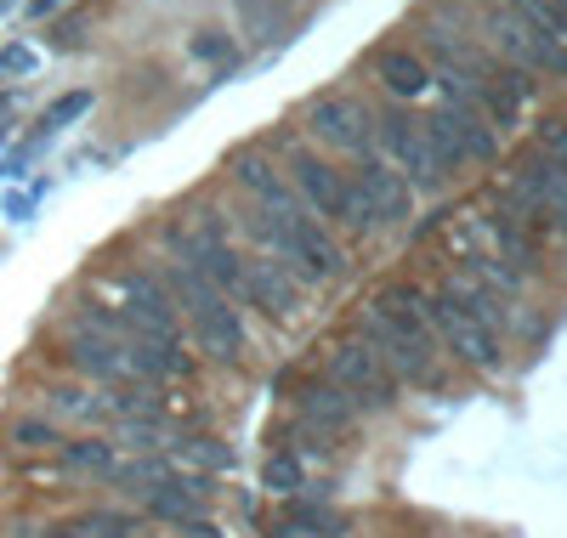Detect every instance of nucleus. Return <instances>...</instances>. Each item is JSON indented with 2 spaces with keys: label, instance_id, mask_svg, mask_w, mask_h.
I'll use <instances>...</instances> for the list:
<instances>
[{
  "label": "nucleus",
  "instance_id": "nucleus-1",
  "mask_svg": "<svg viewBox=\"0 0 567 538\" xmlns=\"http://www.w3.org/2000/svg\"><path fill=\"white\" fill-rule=\"evenodd\" d=\"M420 289L398 283L386 289L381 301H374L369 323H363V346H374V358H381L386 369L432 385L437 380V346H432V329H425V312H420Z\"/></svg>",
  "mask_w": 567,
  "mask_h": 538
},
{
  "label": "nucleus",
  "instance_id": "nucleus-2",
  "mask_svg": "<svg viewBox=\"0 0 567 538\" xmlns=\"http://www.w3.org/2000/svg\"><path fill=\"white\" fill-rule=\"evenodd\" d=\"M420 312H425V329H437L443 346H449L460 363H471V369H499V340H494V329L460 301L454 283H443L437 296H425Z\"/></svg>",
  "mask_w": 567,
  "mask_h": 538
},
{
  "label": "nucleus",
  "instance_id": "nucleus-3",
  "mask_svg": "<svg viewBox=\"0 0 567 538\" xmlns=\"http://www.w3.org/2000/svg\"><path fill=\"white\" fill-rule=\"evenodd\" d=\"M420 125H425V142H432L437 170H460L465 159H494V148H499L494 125L477 108H465V103H449L437 114H425Z\"/></svg>",
  "mask_w": 567,
  "mask_h": 538
},
{
  "label": "nucleus",
  "instance_id": "nucleus-4",
  "mask_svg": "<svg viewBox=\"0 0 567 538\" xmlns=\"http://www.w3.org/2000/svg\"><path fill=\"white\" fill-rule=\"evenodd\" d=\"M488 34H494V45L511 58V69H545V74H567V45L561 40H550L545 29H534L523 12H494L488 18Z\"/></svg>",
  "mask_w": 567,
  "mask_h": 538
},
{
  "label": "nucleus",
  "instance_id": "nucleus-5",
  "mask_svg": "<svg viewBox=\"0 0 567 538\" xmlns=\"http://www.w3.org/2000/svg\"><path fill=\"white\" fill-rule=\"evenodd\" d=\"M329 385H341L352 403H369V408H386V403L398 397L392 369L374 358V346H363V340H347V346H336V358H329Z\"/></svg>",
  "mask_w": 567,
  "mask_h": 538
},
{
  "label": "nucleus",
  "instance_id": "nucleus-6",
  "mask_svg": "<svg viewBox=\"0 0 567 538\" xmlns=\"http://www.w3.org/2000/svg\"><path fill=\"white\" fill-rule=\"evenodd\" d=\"M125 329L142 334V340H165V346H176V301L171 289L154 278V272H125Z\"/></svg>",
  "mask_w": 567,
  "mask_h": 538
},
{
  "label": "nucleus",
  "instance_id": "nucleus-7",
  "mask_svg": "<svg viewBox=\"0 0 567 538\" xmlns=\"http://www.w3.org/2000/svg\"><path fill=\"white\" fill-rule=\"evenodd\" d=\"M374 136H381L386 154L409 170L403 182H414V187H437V182H443V170H437V159H432V142H425V125H420L409 108H386L381 120H374Z\"/></svg>",
  "mask_w": 567,
  "mask_h": 538
},
{
  "label": "nucleus",
  "instance_id": "nucleus-8",
  "mask_svg": "<svg viewBox=\"0 0 567 538\" xmlns=\"http://www.w3.org/2000/svg\"><path fill=\"white\" fill-rule=\"evenodd\" d=\"M312 136H318V142H329V148H341V154L369 159L374 114L358 103V96H323V103L312 108Z\"/></svg>",
  "mask_w": 567,
  "mask_h": 538
},
{
  "label": "nucleus",
  "instance_id": "nucleus-9",
  "mask_svg": "<svg viewBox=\"0 0 567 538\" xmlns=\"http://www.w3.org/2000/svg\"><path fill=\"white\" fill-rule=\"evenodd\" d=\"M352 193L363 199L369 221H409V210H414L409 182H403L398 170H386V165H374V159H363V170H358Z\"/></svg>",
  "mask_w": 567,
  "mask_h": 538
},
{
  "label": "nucleus",
  "instance_id": "nucleus-10",
  "mask_svg": "<svg viewBox=\"0 0 567 538\" xmlns=\"http://www.w3.org/2000/svg\"><path fill=\"white\" fill-rule=\"evenodd\" d=\"M290 182L301 187V199L318 210V216H347V182L341 170H329L318 154H290Z\"/></svg>",
  "mask_w": 567,
  "mask_h": 538
},
{
  "label": "nucleus",
  "instance_id": "nucleus-11",
  "mask_svg": "<svg viewBox=\"0 0 567 538\" xmlns=\"http://www.w3.org/2000/svg\"><path fill=\"white\" fill-rule=\"evenodd\" d=\"M239 301L261 307L267 318H290V312H296V272L278 267V261H245Z\"/></svg>",
  "mask_w": 567,
  "mask_h": 538
},
{
  "label": "nucleus",
  "instance_id": "nucleus-12",
  "mask_svg": "<svg viewBox=\"0 0 567 538\" xmlns=\"http://www.w3.org/2000/svg\"><path fill=\"white\" fill-rule=\"evenodd\" d=\"M194 340H199V352L216 358V363H239L245 358V323H239V312H233L227 301L194 312Z\"/></svg>",
  "mask_w": 567,
  "mask_h": 538
},
{
  "label": "nucleus",
  "instance_id": "nucleus-13",
  "mask_svg": "<svg viewBox=\"0 0 567 538\" xmlns=\"http://www.w3.org/2000/svg\"><path fill=\"white\" fill-rule=\"evenodd\" d=\"M210 494H216V487H210L205 476H165L142 505H148L154 516H165V521H182V527H187V521H199V516H205Z\"/></svg>",
  "mask_w": 567,
  "mask_h": 538
},
{
  "label": "nucleus",
  "instance_id": "nucleus-14",
  "mask_svg": "<svg viewBox=\"0 0 567 538\" xmlns=\"http://www.w3.org/2000/svg\"><path fill=\"white\" fill-rule=\"evenodd\" d=\"M233 182L250 187V193H256V199H261L272 216H290V210H301V205H296V193L284 187V176L272 170V159H261L256 148H239V154H233Z\"/></svg>",
  "mask_w": 567,
  "mask_h": 538
},
{
  "label": "nucleus",
  "instance_id": "nucleus-15",
  "mask_svg": "<svg viewBox=\"0 0 567 538\" xmlns=\"http://www.w3.org/2000/svg\"><path fill=\"white\" fill-rule=\"evenodd\" d=\"M301 414H307V425H312L318 436H336V431H347V425L358 420V403L347 397L341 385L312 380V385L301 391Z\"/></svg>",
  "mask_w": 567,
  "mask_h": 538
},
{
  "label": "nucleus",
  "instance_id": "nucleus-16",
  "mask_svg": "<svg viewBox=\"0 0 567 538\" xmlns=\"http://www.w3.org/2000/svg\"><path fill=\"white\" fill-rule=\"evenodd\" d=\"M120 352H125V369H131L136 380H182V374H187V358H182L176 346H165V340L125 334Z\"/></svg>",
  "mask_w": 567,
  "mask_h": 538
},
{
  "label": "nucleus",
  "instance_id": "nucleus-17",
  "mask_svg": "<svg viewBox=\"0 0 567 538\" xmlns=\"http://www.w3.org/2000/svg\"><path fill=\"white\" fill-rule=\"evenodd\" d=\"M69 363L91 380H125V352H120V340H103V334H74L69 340Z\"/></svg>",
  "mask_w": 567,
  "mask_h": 538
},
{
  "label": "nucleus",
  "instance_id": "nucleus-18",
  "mask_svg": "<svg viewBox=\"0 0 567 538\" xmlns=\"http://www.w3.org/2000/svg\"><path fill=\"white\" fill-rule=\"evenodd\" d=\"M374 74H381V85H386L392 96H420L425 85H432L420 52H381V58H374Z\"/></svg>",
  "mask_w": 567,
  "mask_h": 538
},
{
  "label": "nucleus",
  "instance_id": "nucleus-19",
  "mask_svg": "<svg viewBox=\"0 0 567 538\" xmlns=\"http://www.w3.org/2000/svg\"><path fill=\"white\" fill-rule=\"evenodd\" d=\"M488 227H494V238H499V256L511 261V272H528V267H534V232H528V221H516L511 210H494Z\"/></svg>",
  "mask_w": 567,
  "mask_h": 538
},
{
  "label": "nucleus",
  "instance_id": "nucleus-20",
  "mask_svg": "<svg viewBox=\"0 0 567 538\" xmlns=\"http://www.w3.org/2000/svg\"><path fill=\"white\" fill-rule=\"evenodd\" d=\"M63 465L74 476H114L120 470L114 443H103V436H74V443H63Z\"/></svg>",
  "mask_w": 567,
  "mask_h": 538
},
{
  "label": "nucleus",
  "instance_id": "nucleus-21",
  "mask_svg": "<svg viewBox=\"0 0 567 538\" xmlns=\"http://www.w3.org/2000/svg\"><path fill=\"white\" fill-rule=\"evenodd\" d=\"M347 521L336 510H323V505H307V499H290V510H284L278 532H301V538H336Z\"/></svg>",
  "mask_w": 567,
  "mask_h": 538
},
{
  "label": "nucleus",
  "instance_id": "nucleus-22",
  "mask_svg": "<svg viewBox=\"0 0 567 538\" xmlns=\"http://www.w3.org/2000/svg\"><path fill=\"white\" fill-rule=\"evenodd\" d=\"M261 482H267V494H278V499H301V487H307V465H301V454H290V448L267 454Z\"/></svg>",
  "mask_w": 567,
  "mask_h": 538
},
{
  "label": "nucleus",
  "instance_id": "nucleus-23",
  "mask_svg": "<svg viewBox=\"0 0 567 538\" xmlns=\"http://www.w3.org/2000/svg\"><path fill=\"white\" fill-rule=\"evenodd\" d=\"M12 448H23V454L58 448V425L45 420V414H23V420H12Z\"/></svg>",
  "mask_w": 567,
  "mask_h": 538
},
{
  "label": "nucleus",
  "instance_id": "nucleus-24",
  "mask_svg": "<svg viewBox=\"0 0 567 538\" xmlns=\"http://www.w3.org/2000/svg\"><path fill=\"white\" fill-rule=\"evenodd\" d=\"M182 459H194L199 470H233V448L216 443V436H182Z\"/></svg>",
  "mask_w": 567,
  "mask_h": 538
},
{
  "label": "nucleus",
  "instance_id": "nucleus-25",
  "mask_svg": "<svg viewBox=\"0 0 567 538\" xmlns=\"http://www.w3.org/2000/svg\"><path fill=\"white\" fill-rule=\"evenodd\" d=\"M165 476H171V465H165V459H154V454H148V459H136V465H120V470H114V482H125L131 494H142V499H148Z\"/></svg>",
  "mask_w": 567,
  "mask_h": 538
},
{
  "label": "nucleus",
  "instance_id": "nucleus-26",
  "mask_svg": "<svg viewBox=\"0 0 567 538\" xmlns=\"http://www.w3.org/2000/svg\"><path fill=\"white\" fill-rule=\"evenodd\" d=\"M74 532H85V538H131L136 521H131L125 510H85V516L74 521Z\"/></svg>",
  "mask_w": 567,
  "mask_h": 538
},
{
  "label": "nucleus",
  "instance_id": "nucleus-27",
  "mask_svg": "<svg viewBox=\"0 0 567 538\" xmlns=\"http://www.w3.org/2000/svg\"><path fill=\"white\" fill-rule=\"evenodd\" d=\"M194 58H199V63H227V69H233V45H227L221 29H199V34H194Z\"/></svg>",
  "mask_w": 567,
  "mask_h": 538
},
{
  "label": "nucleus",
  "instance_id": "nucleus-28",
  "mask_svg": "<svg viewBox=\"0 0 567 538\" xmlns=\"http://www.w3.org/2000/svg\"><path fill=\"white\" fill-rule=\"evenodd\" d=\"M85 108H91V91H69V96H58V103H52L45 125H69V120H80Z\"/></svg>",
  "mask_w": 567,
  "mask_h": 538
},
{
  "label": "nucleus",
  "instance_id": "nucleus-29",
  "mask_svg": "<svg viewBox=\"0 0 567 538\" xmlns=\"http://www.w3.org/2000/svg\"><path fill=\"white\" fill-rule=\"evenodd\" d=\"M0 74H34V52L29 45H7L0 52Z\"/></svg>",
  "mask_w": 567,
  "mask_h": 538
},
{
  "label": "nucleus",
  "instance_id": "nucleus-30",
  "mask_svg": "<svg viewBox=\"0 0 567 538\" xmlns=\"http://www.w3.org/2000/svg\"><path fill=\"white\" fill-rule=\"evenodd\" d=\"M182 538H227V532H221V527H210V521L199 516V521H187V527H182Z\"/></svg>",
  "mask_w": 567,
  "mask_h": 538
},
{
  "label": "nucleus",
  "instance_id": "nucleus-31",
  "mask_svg": "<svg viewBox=\"0 0 567 538\" xmlns=\"http://www.w3.org/2000/svg\"><path fill=\"white\" fill-rule=\"evenodd\" d=\"M58 7H63V0H34V7H29V12H34V18H52Z\"/></svg>",
  "mask_w": 567,
  "mask_h": 538
},
{
  "label": "nucleus",
  "instance_id": "nucleus-32",
  "mask_svg": "<svg viewBox=\"0 0 567 538\" xmlns=\"http://www.w3.org/2000/svg\"><path fill=\"white\" fill-rule=\"evenodd\" d=\"M45 538H85V532H74V527H52V532H45Z\"/></svg>",
  "mask_w": 567,
  "mask_h": 538
},
{
  "label": "nucleus",
  "instance_id": "nucleus-33",
  "mask_svg": "<svg viewBox=\"0 0 567 538\" xmlns=\"http://www.w3.org/2000/svg\"><path fill=\"white\" fill-rule=\"evenodd\" d=\"M550 221H556V227L567 232V205H561V210H550Z\"/></svg>",
  "mask_w": 567,
  "mask_h": 538
}]
</instances>
